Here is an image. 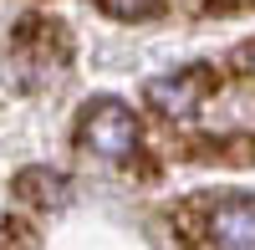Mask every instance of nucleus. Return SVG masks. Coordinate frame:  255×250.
Masks as SVG:
<instances>
[{
	"label": "nucleus",
	"mask_w": 255,
	"mask_h": 250,
	"mask_svg": "<svg viewBox=\"0 0 255 250\" xmlns=\"http://www.w3.org/2000/svg\"><path fill=\"white\" fill-rule=\"evenodd\" d=\"M77 143L92 158H102V163H128L138 153V118H133V108L118 102V97L87 102V108H82V123H77Z\"/></svg>",
	"instance_id": "nucleus-1"
},
{
	"label": "nucleus",
	"mask_w": 255,
	"mask_h": 250,
	"mask_svg": "<svg viewBox=\"0 0 255 250\" xmlns=\"http://www.w3.org/2000/svg\"><path fill=\"white\" fill-rule=\"evenodd\" d=\"M204 92H209V72H199V67L174 72V77H153V82L143 87L148 108H153L158 118H168V123H189V118L199 113Z\"/></svg>",
	"instance_id": "nucleus-2"
},
{
	"label": "nucleus",
	"mask_w": 255,
	"mask_h": 250,
	"mask_svg": "<svg viewBox=\"0 0 255 250\" xmlns=\"http://www.w3.org/2000/svg\"><path fill=\"white\" fill-rule=\"evenodd\" d=\"M209 240H215V250H255V199L245 194L220 199L209 215Z\"/></svg>",
	"instance_id": "nucleus-3"
},
{
	"label": "nucleus",
	"mask_w": 255,
	"mask_h": 250,
	"mask_svg": "<svg viewBox=\"0 0 255 250\" xmlns=\"http://www.w3.org/2000/svg\"><path fill=\"white\" fill-rule=\"evenodd\" d=\"M15 199L61 204V199H67V179H61L56 169H20V174H15Z\"/></svg>",
	"instance_id": "nucleus-4"
},
{
	"label": "nucleus",
	"mask_w": 255,
	"mask_h": 250,
	"mask_svg": "<svg viewBox=\"0 0 255 250\" xmlns=\"http://www.w3.org/2000/svg\"><path fill=\"white\" fill-rule=\"evenodd\" d=\"M97 5L108 10V15H118V20H148L163 0H97Z\"/></svg>",
	"instance_id": "nucleus-5"
},
{
	"label": "nucleus",
	"mask_w": 255,
	"mask_h": 250,
	"mask_svg": "<svg viewBox=\"0 0 255 250\" xmlns=\"http://www.w3.org/2000/svg\"><path fill=\"white\" fill-rule=\"evenodd\" d=\"M245 61H250V67H255V46H250V51H245Z\"/></svg>",
	"instance_id": "nucleus-6"
}]
</instances>
